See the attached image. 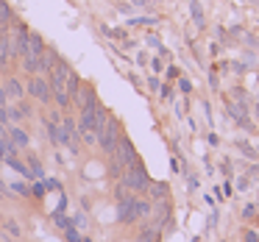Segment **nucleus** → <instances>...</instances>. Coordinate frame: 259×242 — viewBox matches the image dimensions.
<instances>
[{"instance_id": "1", "label": "nucleus", "mask_w": 259, "mask_h": 242, "mask_svg": "<svg viewBox=\"0 0 259 242\" xmlns=\"http://www.w3.org/2000/svg\"><path fill=\"white\" fill-rule=\"evenodd\" d=\"M67 75H70V64L64 62L62 56L53 62L51 73L45 75L48 84H51V92H53V103H56L62 112H67L70 109V98H67Z\"/></svg>"}, {"instance_id": "2", "label": "nucleus", "mask_w": 259, "mask_h": 242, "mask_svg": "<svg viewBox=\"0 0 259 242\" xmlns=\"http://www.w3.org/2000/svg\"><path fill=\"white\" fill-rule=\"evenodd\" d=\"M151 206L153 203L148 201V198L128 195V198H123V201H117V220L123 225H131V223H137V220L148 217V214H151Z\"/></svg>"}, {"instance_id": "3", "label": "nucleus", "mask_w": 259, "mask_h": 242, "mask_svg": "<svg viewBox=\"0 0 259 242\" xmlns=\"http://www.w3.org/2000/svg\"><path fill=\"white\" fill-rule=\"evenodd\" d=\"M117 181H123V186L128 192H134V195H142V192H148V184H151V175H148V170L142 167V162L131 164V167H125V173L120 175Z\"/></svg>"}, {"instance_id": "4", "label": "nucleus", "mask_w": 259, "mask_h": 242, "mask_svg": "<svg viewBox=\"0 0 259 242\" xmlns=\"http://www.w3.org/2000/svg\"><path fill=\"white\" fill-rule=\"evenodd\" d=\"M45 51H48V45H45V39H42V34L31 31L28 47H25V53H23V67H25V73H28V75L39 73V59H42V53H45Z\"/></svg>"}, {"instance_id": "5", "label": "nucleus", "mask_w": 259, "mask_h": 242, "mask_svg": "<svg viewBox=\"0 0 259 242\" xmlns=\"http://www.w3.org/2000/svg\"><path fill=\"white\" fill-rule=\"evenodd\" d=\"M120 136H123V128H120V123L112 117V114H109L106 125H103L101 134H98V148H101L106 156H112L114 148H117V142H120Z\"/></svg>"}, {"instance_id": "6", "label": "nucleus", "mask_w": 259, "mask_h": 242, "mask_svg": "<svg viewBox=\"0 0 259 242\" xmlns=\"http://www.w3.org/2000/svg\"><path fill=\"white\" fill-rule=\"evenodd\" d=\"M25 92L31 95V101L42 103V106H48V103L53 101L51 84H48V78H45V75H39V73H34V75L28 78V84H25Z\"/></svg>"}, {"instance_id": "7", "label": "nucleus", "mask_w": 259, "mask_h": 242, "mask_svg": "<svg viewBox=\"0 0 259 242\" xmlns=\"http://www.w3.org/2000/svg\"><path fill=\"white\" fill-rule=\"evenodd\" d=\"M14 56H17L14 53V34H12V28H6L0 34V67H6Z\"/></svg>"}, {"instance_id": "8", "label": "nucleus", "mask_w": 259, "mask_h": 242, "mask_svg": "<svg viewBox=\"0 0 259 242\" xmlns=\"http://www.w3.org/2000/svg\"><path fill=\"white\" fill-rule=\"evenodd\" d=\"M3 89H6V98L9 101H23V95H25V86L20 84V78H3Z\"/></svg>"}, {"instance_id": "9", "label": "nucleus", "mask_w": 259, "mask_h": 242, "mask_svg": "<svg viewBox=\"0 0 259 242\" xmlns=\"http://www.w3.org/2000/svg\"><path fill=\"white\" fill-rule=\"evenodd\" d=\"M81 75H75L73 70H70L67 75V98H70V106H78V98H81Z\"/></svg>"}, {"instance_id": "10", "label": "nucleus", "mask_w": 259, "mask_h": 242, "mask_svg": "<svg viewBox=\"0 0 259 242\" xmlns=\"http://www.w3.org/2000/svg\"><path fill=\"white\" fill-rule=\"evenodd\" d=\"M148 198L151 201H164V198H170V186L164 181H151L148 184Z\"/></svg>"}, {"instance_id": "11", "label": "nucleus", "mask_w": 259, "mask_h": 242, "mask_svg": "<svg viewBox=\"0 0 259 242\" xmlns=\"http://www.w3.org/2000/svg\"><path fill=\"white\" fill-rule=\"evenodd\" d=\"M226 112H229V114H231V117H234L240 125H245V128H251V120H248L245 109H240L234 101H226Z\"/></svg>"}, {"instance_id": "12", "label": "nucleus", "mask_w": 259, "mask_h": 242, "mask_svg": "<svg viewBox=\"0 0 259 242\" xmlns=\"http://www.w3.org/2000/svg\"><path fill=\"white\" fill-rule=\"evenodd\" d=\"M9 142L23 151V148H28V134H25L23 128H9Z\"/></svg>"}, {"instance_id": "13", "label": "nucleus", "mask_w": 259, "mask_h": 242, "mask_svg": "<svg viewBox=\"0 0 259 242\" xmlns=\"http://www.w3.org/2000/svg\"><path fill=\"white\" fill-rule=\"evenodd\" d=\"M159 236H162V231H159L156 225H145V228L137 234L134 242H159Z\"/></svg>"}, {"instance_id": "14", "label": "nucleus", "mask_w": 259, "mask_h": 242, "mask_svg": "<svg viewBox=\"0 0 259 242\" xmlns=\"http://www.w3.org/2000/svg\"><path fill=\"white\" fill-rule=\"evenodd\" d=\"M31 167H34V170H31V175H34V178H42V175H45V167H42L39 159L31 156Z\"/></svg>"}, {"instance_id": "15", "label": "nucleus", "mask_w": 259, "mask_h": 242, "mask_svg": "<svg viewBox=\"0 0 259 242\" xmlns=\"http://www.w3.org/2000/svg\"><path fill=\"white\" fill-rule=\"evenodd\" d=\"M192 20H195V23L203 28V14H201V6H198L195 0H192Z\"/></svg>"}, {"instance_id": "16", "label": "nucleus", "mask_w": 259, "mask_h": 242, "mask_svg": "<svg viewBox=\"0 0 259 242\" xmlns=\"http://www.w3.org/2000/svg\"><path fill=\"white\" fill-rule=\"evenodd\" d=\"M12 189L17 192V195H23V198H28V195H31V186H28V184H14Z\"/></svg>"}, {"instance_id": "17", "label": "nucleus", "mask_w": 259, "mask_h": 242, "mask_svg": "<svg viewBox=\"0 0 259 242\" xmlns=\"http://www.w3.org/2000/svg\"><path fill=\"white\" fill-rule=\"evenodd\" d=\"M156 20L153 17H137V20H131V25H153Z\"/></svg>"}, {"instance_id": "18", "label": "nucleus", "mask_w": 259, "mask_h": 242, "mask_svg": "<svg viewBox=\"0 0 259 242\" xmlns=\"http://www.w3.org/2000/svg\"><path fill=\"white\" fill-rule=\"evenodd\" d=\"M253 214H256V206H245V209H242V217H245V220H251Z\"/></svg>"}, {"instance_id": "19", "label": "nucleus", "mask_w": 259, "mask_h": 242, "mask_svg": "<svg viewBox=\"0 0 259 242\" xmlns=\"http://www.w3.org/2000/svg\"><path fill=\"white\" fill-rule=\"evenodd\" d=\"M6 228L12 231V236H20V225L17 223H6Z\"/></svg>"}, {"instance_id": "20", "label": "nucleus", "mask_w": 259, "mask_h": 242, "mask_svg": "<svg viewBox=\"0 0 259 242\" xmlns=\"http://www.w3.org/2000/svg\"><path fill=\"white\" fill-rule=\"evenodd\" d=\"M179 86H181V92H190V89H192V84H190L187 78H181V81H179Z\"/></svg>"}, {"instance_id": "21", "label": "nucleus", "mask_w": 259, "mask_h": 242, "mask_svg": "<svg viewBox=\"0 0 259 242\" xmlns=\"http://www.w3.org/2000/svg\"><path fill=\"white\" fill-rule=\"evenodd\" d=\"M240 151H242V153H245V156H251V159H253V156H256V151H253V148H248V145H240Z\"/></svg>"}, {"instance_id": "22", "label": "nucleus", "mask_w": 259, "mask_h": 242, "mask_svg": "<svg viewBox=\"0 0 259 242\" xmlns=\"http://www.w3.org/2000/svg\"><path fill=\"white\" fill-rule=\"evenodd\" d=\"M245 242H259L256 231H245Z\"/></svg>"}, {"instance_id": "23", "label": "nucleus", "mask_w": 259, "mask_h": 242, "mask_svg": "<svg viewBox=\"0 0 259 242\" xmlns=\"http://www.w3.org/2000/svg\"><path fill=\"white\" fill-rule=\"evenodd\" d=\"M162 98H164V101H170V98H173V92H170V86H162Z\"/></svg>"}, {"instance_id": "24", "label": "nucleus", "mask_w": 259, "mask_h": 242, "mask_svg": "<svg viewBox=\"0 0 259 242\" xmlns=\"http://www.w3.org/2000/svg\"><path fill=\"white\" fill-rule=\"evenodd\" d=\"M148 86H151V89L156 92V89H159V78H151V81H148Z\"/></svg>"}, {"instance_id": "25", "label": "nucleus", "mask_w": 259, "mask_h": 242, "mask_svg": "<svg viewBox=\"0 0 259 242\" xmlns=\"http://www.w3.org/2000/svg\"><path fill=\"white\" fill-rule=\"evenodd\" d=\"M84 242H92V239H84Z\"/></svg>"}]
</instances>
